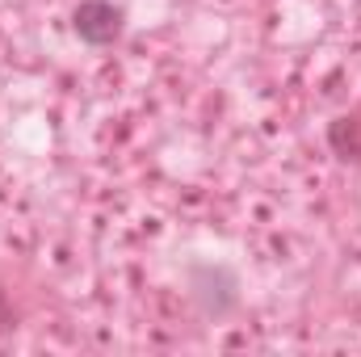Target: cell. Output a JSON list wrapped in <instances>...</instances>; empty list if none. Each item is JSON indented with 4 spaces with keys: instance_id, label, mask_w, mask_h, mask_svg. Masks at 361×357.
<instances>
[{
    "instance_id": "cell-1",
    "label": "cell",
    "mask_w": 361,
    "mask_h": 357,
    "mask_svg": "<svg viewBox=\"0 0 361 357\" xmlns=\"http://www.w3.org/2000/svg\"><path fill=\"white\" fill-rule=\"evenodd\" d=\"M189 294L214 320H223V315H231L240 307V282H235L231 269L223 265H202V261L189 265Z\"/></svg>"
},
{
    "instance_id": "cell-2",
    "label": "cell",
    "mask_w": 361,
    "mask_h": 357,
    "mask_svg": "<svg viewBox=\"0 0 361 357\" xmlns=\"http://www.w3.org/2000/svg\"><path fill=\"white\" fill-rule=\"evenodd\" d=\"M72 25H76V34H80L89 47H109V42L122 38L126 13H122L118 4H109V0H80L76 13H72Z\"/></svg>"
},
{
    "instance_id": "cell-3",
    "label": "cell",
    "mask_w": 361,
    "mask_h": 357,
    "mask_svg": "<svg viewBox=\"0 0 361 357\" xmlns=\"http://www.w3.org/2000/svg\"><path fill=\"white\" fill-rule=\"evenodd\" d=\"M328 143H332L345 160H349V156L361 160V122L357 118H336V122L328 126Z\"/></svg>"
},
{
    "instance_id": "cell-4",
    "label": "cell",
    "mask_w": 361,
    "mask_h": 357,
    "mask_svg": "<svg viewBox=\"0 0 361 357\" xmlns=\"http://www.w3.org/2000/svg\"><path fill=\"white\" fill-rule=\"evenodd\" d=\"M13 328V303H8V294L0 290V332H8Z\"/></svg>"
}]
</instances>
